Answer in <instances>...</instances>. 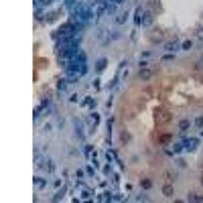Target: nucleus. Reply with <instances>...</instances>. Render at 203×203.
<instances>
[{"instance_id": "obj_29", "label": "nucleus", "mask_w": 203, "mask_h": 203, "mask_svg": "<svg viewBox=\"0 0 203 203\" xmlns=\"http://www.w3.org/2000/svg\"><path fill=\"white\" fill-rule=\"evenodd\" d=\"M197 37H199V41H203V29L199 31V35H197Z\"/></svg>"}, {"instance_id": "obj_16", "label": "nucleus", "mask_w": 203, "mask_h": 203, "mask_svg": "<svg viewBox=\"0 0 203 203\" xmlns=\"http://www.w3.org/2000/svg\"><path fill=\"white\" fill-rule=\"evenodd\" d=\"M63 195H65V189H61V191H57V193L53 195V201H59V199H61Z\"/></svg>"}, {"instance_id": "obj_6", "label": "nucleus", "mask_w": 203, "mask_h": 203, "mask_svg": "<svg viewBox=\"0 0 203 203\" xmlns=\"http://www.w3.org/2000/svg\"><path fill=\"white\" fill-rule=\"evenodd\" d=\"M35 187H37V189H43V187H47V181H45L43 177H35Z\"/></svg>"}, {"instance_id": "obj_11", "label": "nucleus", "mask_w": 203, "mask_h": 203, "mask_svg": "<svg viewBox=\"0 0 203 203\" xmlns=\"http://www.w3.org/2000/svg\"><path fill=\"white\" fill-rule=\"evenodd\" d=\"M106 59H97V63H96V69L97 71H104V69H106Z\"/></svg>"}, {"instance_id": "obj_17", "label": "nucleus", "mask_w": 203, "mask_h": 203, "mask_svg": "<svg viewBox=\"0 0 203 203\" xmlns=\"http://www.w3.org/2000/svg\"><path fill=\"white\" fill-rule=\"evenodd\" d=\"M106 159H108V163H112V160H116V155H114L112 150H108V152H106Z\"/></svg>"}, {"instance_id": "obj_24", "label": "nucleus", "mask_w": 203, "mask_h": 203, "mask_svg": "<svg viewBox=\"0 0 203 203\" xmlns=\"http://www.w3.org/2000/svg\"><path fill=\"white\" fill-rule=\"evenodd\" d=\"M92 122H93V126L100 124V116H97V114H92Z\"/></svg>"}, {"instance_id": "obj_20", "label": "nucleus", "mask_w": 203, "mask_h": 203, "mask_svg": "<svg viewBox=\"0 0 203 203\" xmlns=\"http://www.w3.org/2000/svg\"><path fill=\"white\" fill-rule=\"evenodd\" d=\"M195 126H197V128H203V116H197V118H195Z\"/></svg>"}, {"instance_id": "obj_30", "label": "nucleus", "mask_w": 203, "mask_h": 203, "mask_svg": "<svg viewBox=\"0 0 203 203\" xmlns=\"http://www.w3.org/2000/svg\"><path fill=\"white\" fill-rule=\"evenodd\" d=\"M197 201H201V203H203V195H197Z\"/></svg>"}, {"instance_id": "obj_27", "label": "nucleus", "mask_w": 203, "mask_h": 203, "mask_svg": "<svg viewBox=\"0 0 203 203\" xmlns=\"http://www.w3.org/2000/svg\"><path fill=\"white\" fill-rule=\"evenodd\" d=\"M164 177H167V183H171V181H173V175H171V173H164Z\"/></svg>"}, {"instance_id": "obj_28", "label": "nucleus", "mask_w": 203, "mask_h": 203, "mask_svg": "<svg viewBox=\"0 0 203 203\" xmlns=\"http://www.w3.org/2000/svg\"><path fill=\"white\" fill-rule=\"evenodd\" d=\"M136 201H148V197H146V195H140V197H136Z\"/></svg>"}, {"instance_id": "obj_10", "label": "nucleus", "mask_w": 203, "mask_h": 203, "mask_svg": "<svg viewBox=\"0 0 203 203\" xmlns=\"http://www.w3.org/2000/svg\"><path fill=\"white\" fill-rule=\"evenodd\" d=\"M189 126H191V122H189V120H181L179 122V130L185 132V130H189Z\"/></svg>"}, {"instance_id": "obj_32", "label": "nucleus", "mask_w": 203, "mask_h": 203, "mask_svg": "<svg viewBox=\"0 0 203 203\" xmlns=\"http://www.w3.org/2000/svg\"><path fill=\"white\" fill-rule=\"evenodd\" d=\"M201 185H203V175H201Z\"/></svg>"}, {"instance_id": "obj_5", "label": "nucleus", "mask_w": 203, "mask_h": 203, "mask_svg": "<svg viewBox=\"0 0 203 203\" xmlns=\"http://www.w3.org/2000/svg\"><path fill=\"white\" fill-rule=\"evenodd\" d=\"M163 195H164V197H169V199L175 195V189H173V185H171V183H167L163 187Z\"/></svg>"}, {"instance_id": "obj_12", "label": "nucleus", "mask_w": 203, "mask_h": 203, "mask_svg": "<svg viewBox=\"0 0 203 203\" xmlns=\"http://www.w3.org/2000/svg\"><path fill=\"white\" fill-rule=\"evenodd\" d=\"M126 19H128V12H120V14H116V23L118 24L126 23Z\"/></svg>"}, {"instance_id": "obj_26", "label": "nucleus", "mask_w": 203, "mask_h": 203, "mask_svg": "<svg viewBox=\"0 0 203 203\" xmlns=\"http://www.w3.org/2000/svg\"><path fill=\"white\" fill-rule=\"evenodd\" d=\"M75 177H77V179H81V177H83V171L77 169V171H75Z\"/></svg>"}, {"instance_id": "obj_2", "label": "nucleus", "mask_w": 203, "mask_h": 203, "mask_svg": "<svg viewBox=\"0 0 203 203\" xmlns=\"http://www.w3.org/2000/svg\"><path fill=\"white\" fill-rule=\"evenodd\" d=\"M155 75V71L148 67H140V71H138V77H140V81H148L150 77Z\"/></svg>"}, {"instance_id": "obj_4", "label": "nucleus", "mask_w": 203, "mask_h": 203, "mask_svg": "<svg viewBox=\"0 0 203 203\" xmlns=\"http://www.w3.org/2000/svg\"><path fill=\"white\" fill-rule=\"evenodd\" d=\"M177 49H179V43H177V39H175V41H167V43H164V51H169V53H175Z\"/></svg>"}, {"instance_id": "obj_23", "label": "nucleus", "mask_w": 203, "mask_h": 203, "mask_svg": "<svg viewBox=\"0 0 203 203\" xmlns=\"http://www.w3.org/2000/svg\"><path fill=\"white\" fill-rule=\"evenodd\" d=\"M187 201H197V193H189L187 195Z\"/></svg>"}, {"instance_id": "obj_9", "label": "nucleus", "mask_w": 203, "mask_h": 203, "mask_svg": "<svg viewBox=\"0 0 203 203\" xmlns=\"http://www.w3.org/2000/svg\"><path fill=\"white\" fill-rule=\"evenodd\" d=\"M140 187L148 191V189H152V181L150 179H140Z\"/></svg>"}, {"instance_id": "obj_22", "label": "nucleus", "mask_w": 203, "mask_h": 203, "mask_svg": "<svg viewBox=\"0 0 203 203\" xmlns=\"http://www.w3.org/2000/svg\"><path fill=\"white\" fill-rule=\"evenodd\" d=\"M53 2V0H37V4H41V6H49Z\"/></svg>"}, {"instance_id": "obj_33", "label": "nucleus", "mask_w": 203, "mask_h": 203, "mask_svg": "<svg viewBox=\"0 0 203 203\" xmlns=\"http://www.w3.org/2000/svg\"><path fill=\"white\" fill-rule=\"evenodd\" d=\"M201 61H203V55H201Z\"/></svg>"}, {"instance_id": "obj_7", "label": "nucleus", "mask_w": 203, "mask_h": 203, "mask_svg": "<svg viewBox=\"0 0 203 203\" xmlns=\"http://www.w3.org/2000/svg\"><path fill=\"white\" fill-rule=\"evenodd\" d=\"M67 77H65V79H59V81H57V89H59V92H65V89H67Z\"/></svg>"}, {"instance_id": "obj_3", "label": "nucleus", "mask_w": 203, "mask_h": 203, "mask_svg": "<svg viewBox=\"0 0 203 203\" xmlns=\"http://www.w3.org/2000/svg\"><path fill=\"white\" fill-rule=\"evenodd\" d=\"M183 144H185V150H195L197 144H199V140H197V138H187Z\"/></svg>"}, {"instance_id": "obj_19", "label": "nucleus", "mask_w": 203, "mask_h": 203, "mask_svg": "<svg viewBox=\"0 0 203 203\" xmlns=\"http://www.w3.org/2000/svg\"><path fill=\"white\" fill-rule=\"evenodd\" d=\"M183 148H185V144H181V142H177V144H173V150H175V152H181Z\"/></svg>"}, {"instance_id": "obj_13", "label": "nucleus", "mask_w": 203, "mask_h": 203, "mask_svg": "<svg viewBox=\"0 0 203 203\" xmlns=\"http://www.w3.org/2000/svg\"><path fill=\"white\" fill-rule=\"evenodd\" d=\"M35 19L37 20L43 19V8H41V4H37V8H35Z\"/></svg>"}, {"instance_id": "obj_15", "label": "nucleus", "mask_w": 203, "mask_h": 203, "mask_svg": "<svg viewBox=\"0 0 203 203\" xmlns=\"http://www.w3.org/2000/svg\"><path fill=\"white\" fill-rule=\"evenodd\" d=\"M116 2H108V12H110V14H114V12H116Z\"/></svg>"}, {"instance_id": "obj_21", "label": "nucleus", "mask_w": 203, "mask_h": 203, "mask_svg": "<svg viewBox=\"0 0 203 203\" xmlns=\"http://www.w3.org/2000/svg\"><path fill=\"white\" fill-rule=\"evenodd\" d=\"M47 171H49V173H53V171H55V164H53V160H47Z\"/></svg>"}, {"instance_id": "obj_31", "label": "nucleus", "mask_w": 203, "mask_h": 203, "mask_svg": "<svg viewBox=\"0 0 203 203\" xmlns=\"http://www.w3.org/2000/svg\"><path fill=\"white\" fill-rule=\"evenodd\" d=\"M114 2H116V4H122V2H124V0H114Z\"/></svg>"}, {"instance_id": "obj_1", "label": "nucleus", "mask_w": 203, "mask_h": 203, "mask_svg": "<svg viewBox=\"0 0 203 203\" xmlns=\"http://www.w3.org/2000/svg\"><path fill=\"white\" fill-rule=\"evenodd\" d=\"M155 120L159 122V124H169V122L173 120V116H171V112H167V110H156L155 112Z\"/></svg>"}, {"instance_id": "obj_8", "label": "nucleus", "mask_w": 203, "mask_h": 203, "mask_svg": "<svg viewBox=\"0 0 203 203\" xmlns=\"http://www.w3.org/2000/svg\"><path fill=\"white\" fill-rule=\"evenodd\" d=\"M150 24H152V14H150V12H146L144 19H142V27H150Z\"/></svg>"}, {"instance_id": "obj_18", "label": "nucleus", "mask_w": 203, "mask_h": 203, "mask_svg": "<svg viewBox=\"0 0 203 203\" xmlns=\"http://www.w3.org/2000/svg\"><path fill=\"white\" fill-rule=\"evenodd\" d=\"M97 199H100V201H110V199H112V195H110V193H102Z\"/></svg>"}, {"instance_id": "obj_25", "label": "nucleus", "mask_w": 203, "mask_h": 203, "mask_svg": "<svg viewBox=\"0 0 203 203\" xmlns=\"http://www.w3.org/2000/svg\"><path fill=\"white\" fill-rule=\"evenodd\" d=\"M130 140V134L128 132H122V142H128Z\"/></svg>"}, {"instance_id": "obj_14", "label": "nucleus", "mask_w": 203, "mask_h": 203, "mask_svg": "<svg viewBox=\"0 0 203 203\" xmlns=\"http://www.w3.org/2000/svg\"><path fill=\"white\" fill-rule=\"evenodd\" d=\"M181 49H183V51H191V49H193V43H191V41H183V45H181Z\"/></svg>"}]
</instances>
